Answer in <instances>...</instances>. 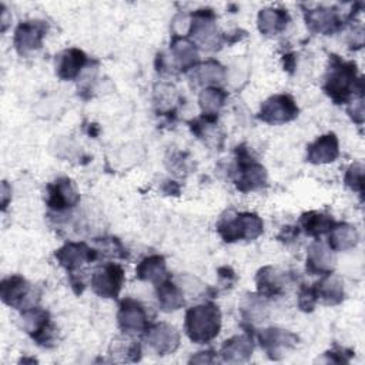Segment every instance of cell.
Listing matches in <instances>:
<instances>
[{
	"mask_svg": "<svg viewBox=\"0 0 365 365\" xmlns=\"http://www.w3.org/2000/svg\"><path fill=\"white\" fill-rule=\"evenodd\" d=\"M312 287H314L317 299L324 305H338L345 298L344 282L338 275L332 272L322 275V278L318 282L312 284Z\"/></svg>",
	"mask_w": 365,
	"mask_h": 365,
	"instance_id": "23",
	"label": "cell"
},
{
	"mask_svg": "<svg viewBox=\"0 0 365 365\" xmlns=\"http://www.w3.org/2000/svg\"><path fill=\"white\" fill-rule=\"evenodd\" d=\"M339 155V143L335 133H327L318 137L307 147V161L315 165L329 164Z\"/></svg>",
	"mask_w": 365,
	"mask_h": 365,
	"instance_id": "18",
	"label": "cell"
},
{
	"mask_svg": "<svg viewBox=\"0 0 365 365\" xmlns=\"http://www.w3.org/2000/svg\"><path fill=\"white\" fill-rule=\"evenodd\" d=\"M87 61H88V58L83 50L76 48V47L67 48V50L61 51L57 57L56 73H57L58 78H61L64 81L74 80L76 77H78V74L81 73V70L84 68Z\"/></svg>",
	"mask_w": 365,
	"mask_h": 365,
	"instance_id": "21",
	"label": "cell"
},
{
	"mask_svg": "<svg viewBox=\"0 0 365 365\" xmlns=\"http://www.w3.org/2000/svg\"><path fill=\"white\" fill-rule=\"evenodd\" d=\"M192 77L200 84H218L225 77V68L217 60H207L204 63H198L192 68Z\"/></svg>",
	"mask_w": 365,
	"mask_h": 365,
	"instance_id": "30",
	"label": "cell"
},
{
	"mask_svg": "<svg viewBox=\"0 0 365 365\" xmlns=\"http://www.w3.org/2000/svg\"><path fill=\"white\" fill-rule=\"evenodd\" d=\"M348 114L356 124L364 123V100L359 98L358 101H352V106L348 107Z\"/></svg>",
	"mask_w": 365,
	"mask_h": 365,
	"instance_id": "35",
	"label": "cell"
},
{
	"mask_svg": "<svg viewBox=\"0 0 365 365\" xmlns=\"http://www.w3.org/2000/svg\"><path fill=\"white\" fill-rule=\"evenodd\" d=\"M254 351V342L252 338L247 334L242 335H234L224 341L220 355L224 362L228 364H241L247 362Z\"/></svg>",
	"mask_w": 365,
	"mask_h": 365,
	"instance_id": "22",
	"label": "cell"
},
{
	"mask_svg": "<svg viewBox=\"0 0 365 365\" xmlns=\"http://www.w3.org/2000/svg\"><path fill=\"white\" fill-rule=\"evenodd\" d=\"M305 23L311 33L329 36L338 31L342 26L339 13L334 7L319 6L305 11Z\"/></svg>",
	"mask_w": 365,
	"mask_h": 365,
	"instance_id": "17",
	"label": "cell"
},
{
	"mask_svg": "<svg viewBox=\"0 0 365 365\" xmlns=\"http://www.w3.org/2000/svg\"><path fill=\"white\" fill-rule=\"evenodd\" d=\"M317 302H318V299H317L314 287L312 285L301 287L299 294H298V307L305 312H311L315 308Z\"/></svg>",
	"mask_w": 365,
	"mask_h": 365,
	"instance_id": "33",
	"label": "cell"
},
{
	"mask_svg": "<svg viewBox=\"0 0 365 365\" xmlns=\"http://www.w3.org/2000/svg\"><path fill=\"white\" fill-rule=\"evenodd\" d=\"M9 194H11V187L7 184V181H3V185H1V208H3V211L6 210V207L9 204Z\"/></svg>",
	"mask_w": 365,
	"mask_h": 365,
	"instance_id": "37",
	"label": "cell"
},
{
	"mask_svg": "<svg viewBox=\"0 0 365 365\" xmlns=\"http://www.w3.org/2000/svg\"><path fill=\"white\" fill-rule=\"evenodd\" d=\"M80 202V194L74 182L68 177H58L47 185L46 204L54 211H66L74 208Z\"/></svg>",
	"mask_w": 365,
	"mask_h": 365,
	"instance_id": "13",
	"label": "cell"
},
{
	"mask_svg": "<svg viewBox=\"0 0 365 365\" xmlns=\"http://www.w3.org/2000/svg\"><path fill=\"white\" fill-rule=\"evenodd\" d=\"M291 277L288 272L274 265H265L258 269L255 275L257 292L264 298H274L284 294L285 287L289 284Z\"/></svg>",
	"mask_w": 365,
	"mask_h": 365,
	"instance_id": "16",
	"label": "cell"
},
{
	"mask_svg": "<svg viewBox=\"0 0 365 365\" xmlns=\"http://www.w3.org/2000/svg\"><path fill=\"white\" fill-rule=\"evenodd\" d=\"M135 277L140 281L151 282L155 287L158 284L164 282L165 279H168L170 275L167 271V264H165L164 257L154 254V255H148V257L143 258L135 268Z\"/></svg>",
	"mask_w": 365,
	"mask_h": 365,
	"instance_id": "25",
	"label": "cell"
},
{
	"mask_svg": "<svg viewBox=\"0 0 365 365\" xmlns=\"http://www.w3.org/2000/svg\"><path fill=\"white\" fill-rule=\"evenodd\" d=\"M291 17L285 9L265 7L258 11L257 26L261 34L269 37L284 31L289 23Z\"/></svg>",
	"mask_w": 365,
	"mask_h": 365,
	"instance_id": "24",
	"label": "cell"
},
{
	"mask_svg": "<svg viewBox=\"0 0 365 365\" xmlns=\"http://www.w3.org/2000/svg\"><path fill=\"white\" fill-rule=\"evenodd\" d=\"M344 181L349 190L358 192L362 197L364 195V165L358 161L352 163L345 173Z\"/></svg>",
	"mask_w": 365,
	"mask_h": 365,
	"instance_id": "32",
	"label": "cell"
},
{
	"mask_svg": "<svg viewBox=\"0 0 365 365\" xmlns=\"http://www.w3.org/2000/svg\"><path fill=\"white\" fill-rule=\"evenodd\" d=\"M258 341L261 348L267 352L268 358L278 361L284 358L289 349L297 346L298 336L288 329L272 327L262 329L258 334Z\"/></svg>",
	"mask_w": 365,
	"mask_h": 365,
	"instance_id": "10",
	"label": "cell"
},
{
	"mask_svg": "<svg viewBox=\"0 0 365 365\" xmlns=\"http://www.w3.org/2000/svg\"><path fill=\"white\" fill-rule=\"evenodd\" d=\"M21 321L24 331L33 338V341L43 348H51L57 339V329L51 322L50 314L34 305L21 311Z\"/></svg>",
	"mask_w": 365,
	"mask_h": 365,
	"instance_id": "5",
	"label": "cell"
},
{
	"mask_svg": "<svg viewBox=\"0 0 365 365\" xmlns=\"http://www.w3.org/2000/svg\"><path fill=\"white\" fill-rule=\"evenodd\" d=\"M324 91L335 104L348 103L354 94L362 97L364 81L362 77H358L356 64L331 54L329 67L324 81Z\"/></svg>",
	"mask_w": 365,
	"mask_h": 365,
	"instance_id": "1",
	"label": "cell"
},
{
	"mask_svg": "<svg viewBox=\"0 0 365 365\" xmlns=\"http://www.w3.org/2000/svg\"><path fill=\"white\" fill-rule=\"evenodd\" d=\"M214 351H202V352H197L195 355H192V358L190 359V364H212L215 362L214 358Z\"/></svg>",
	"mask_w": 365,
	"mask_h": 365,
	"instance_id": "36",
	"label": "cell"
},
{
	"mask_svg": "<svg viewBox=\"0 0 365 365\" xmlns=\"http://www.w3.org/2000/svg\"><path fill=\"white\" fill-rule=\"evenodd\" d=\"M124 284V271L118 264L108 262L91 275V288L101 298H117Z\"/></svg>",
	"mask_w": 365,
	"mask_h": 365,
	"instance_id": "11",
	"label": "cell"
},
{
	"mask_svg": "<svg viewBox=\"0 0 365 365\" xmlns=\"http://www.w3.org/2000/svg\"><path fill=\"white\" fill-rule=\"evenodd\" d=\"M334 225L331 215L319 211H308L299 217L301 230L314 238H319L324 234H328Z\"/></svg>",
	"mask_w": 365,
	"mask_h": 365,
	"instance_id": "28",
	"label": "cell"
},
{
	"mask_svg": "<svg viewBox=\"0 0 365 365\" xmlns=\"http://www.w3.org/2000/svg\"><path fill=\"white\" fill-rule=\"evenodd\" d=\"M1 301L16 309H27L37 305L34 288L21 275H10L0 284Z\"/></svg>",
	"mask_w": 365,
	"mask_h": 365,
	"instance_id": "7",
	"label": "cell"
},
{
	"mask_svg": "<svg viewBox=\"0 0 365 365\" xmlns=\"http://www.w3.org/2000/svg\"><path fill=\"white\" fill-rule=\"evenodd\" d=\"M117 324L118 328L125 334L145 331L150 327L145 307L134 298H124L118 305Z\"/></svg>",
	"mask_w": 365,
	"mask_h": 365,
	"instance_id": "12",
	"label": "cell"
},
{
	"mask_svg": "<svg viewBox=\"0 0 365 365\" xmlns=\"http://www.w3.org/2000/svg\"><path fill=\"white\" fill-rule=\"evenodd\" d=\"M228 94L225 90L217 86L205 87L198 97V103L202 114L205 115H218V111L222 108Z\"/></svg>",
	"mask_w": 365,
	"mask_h": 365,
	"instance_id": "29",
	"label": "cell"
},
{
	"mask_svg": "<svg viewBox=\"0 0 365 365\" xmlns=\"http://www.w3.org/2000/svg\"><path fill=\"white\" fill-rule=\"evenodd\" d=\"M54 257L57 262L71 275L84 264L96 261L98 254L86 242H67L56 250Z\"/></svg>",
	"mask_w": 365,
	"mask_h": 365,
	"instance_id": "14",
	"label": "cell"
},
{
	"mask_svg": "<svg viewBox=\"0 0 365 365\" xmlns=\"http://www.w3.org/2000/svg\"><path fill=\"white\" fill-rule=\"evenodd\" d=\"M145 342L157 355H168L180 345V332L167 322H157L145 329Z\"/></svg>",
	"mask_w": 365,
	"mask_h": 365,
	"instance_id": "15",
	"label": "cell"
},
{
	"mask_svg": "<svg viewBox=\"0 0 365 365\" xmlns=\"http://www.w3.org/2000/svg\"><path fill=\"white\" fill-rule=\"evenodd\" d=\"M184 329L195 344H208L221 329V311L214 302L191 307L185 312Z\"/></svg>",
	"mask_w": 365,
	"mask_h": 365,
	"instance_id": "2",
	"label": "cell"
},
{
	"mask_svg": "<svg viewBox=\"0 0 365 365\" xmlns=\"http://www.w3.org/2000/svg\"><path fill=\"white\" fill-rule=\"evenodd\" d=\"M173 64L180 71L192 70L198 64L197 46L187 37H178L174 34L170 44Z\"/></svg>",
	"mask_w": 365,
	"mask_h": 365,
	"instance_id": "20",
	"label": "cell"
},
{
	"mask_svg": "<svg viewBox=\"0 0 365 365\" xmlns=\"http://www.w3.org/2000/svg\"><path fill=\"white\" fill-rule=\"evenodd\" d=\"M334 251L322 241H314L307 251V271L311 275H327L334 271Z\"/></svg>",
	"mask_w": 365,
	"mask_h": 365,
	"instance_id": "19",
	"label": "cell"
},
{
	"mask_svg": "<svg viewBox=\"0 0 365 365\" xmlns=\"http://www.w3.org/2000/svg\"><path fill=\"white\" fill-rule=\"evenodd\" d=\"M47 29L48 26L43 20L21 21L16 27L14 37H13V44L16 51L20 56H27L29 53L38 50L43 44Z\"/></svg>",
	"mask_w": 365,
	"mask_h": 365,
	"instance_id": "9",
	"label": "cell"
},
{
	"mask_svg": "<svg viewBox=\"0 0 365 365\" xmlns=\"http://www.w3.org/2000/svg\"><path fill=\"white\" fill-rule=\"evenodd\" d=\"M240 311L244 317V319L250 321V322H259V321H265L267 315H268V308H267V302L265 298L261 295H248L244 302L240 307Z\"/></svg>",
	"mask_w": 365,
	"mask_h": 365,
	"instance_id": "31",
	"label": "cell"
},
{
	"mask_svg": "<svg viewBox=\"0 0 365 365\" xmlns=\"http://www.w3.org/2000/svg\"><path fill=\"white\" fill-rule=\"evenodd\" d=\"M217 231L225 242H237L240 240L252 241L264 232V222L254 212L228 211L221 215Z\"/></svg>",
	"mask_w": 365,
	"mask_h": 365,
	"instance_id": "3",
	"label": "cell"
},
{
	"mask_svg": "<svg viewBox=\"0 0 365 365\" xmlns=\"http://www.w3.org/2000/svg\"><path fill=\"white\" fill-rule=\"evenodd\" d=\"M155 292L160 309L164 312H174L182 308L185 304L182 289L178 285H175L170 278L158 284L155 287Z\"/></svg>",
	"mask_w": 365,
	"mask_h": 365,
	"instance_id": "27",
	"label": "cell"
},
{
	"mask_svg": "<svg viewBox=\"0 0 365 365\" xmlns=\"http://www.w3.org/2000/svg\"><path fill=\"white\" fill-rule=\"evenodd\" d=\"M234 184L241 192L255 191L267 184L265 167L254 160L244 145L237 147V171Z\"/></svg>",
	"mask_w": 365,
	"mask_h": 365,
	"instance_id": "4",
	"label": "cell"
},
{
	"mask_svg": "<svg viewBox=\"0 0 365 365\" xmlns=\"http://www.w3.org/2000/svg\"><path fill=\"white\" fill-rule=\"evenodd\" d=\"M299 108L289 94H274L267 98L258 111V118L267 124H285L298 117Z\"/></svg>",
	"mask_w": 365,
	"mask_h": 365,
	"instance_id": "8",
	"label": "cell"
},
{
	"mask_svg": "<svg viewBox=\"0 0 365 365\" xmlns=\"http://www.w3.org/2000/svg\"><path fill=\"white\" fill-rule=\"evenodd\" d=\"M324 356L327 358V362L346 364V362H349V359H351V356H352V351H348V354H345V349L328 351V352L324 354Z\"/></svg>",
	"mask_w": 365,
	"mask_h": 365,
	"instance_id": "34",
	"label": "cell"
},
{
	"mask_svg": "<svg viewBox=\"0 0 365 365\" xmlns=\"http://www.w3.org/2000/svg\"><path fill=\"white\" fill-rule=\"evenodd\" d=\"M187 33L195 46H201L207 50L220 48L222 41L218 34L215 14L210 9L197 10L191 14Z\"/></svg>",
	"mask_w": 365,
	"mask_h": 365,
	"instance_id": "6",
	"label": "cell"
},
{
	"mask_svg": "<svg viewBox=\"0 0 365 365\" xmlns=\"http://www.w3.org/2000/svg\"><path fill=\"white\" fill-rule=\"evenodd\" d=\"M328 247L332 251H348L359 241V232L355 225L348 222H334L328 232Z\"/></svg>",
	"mask_w": 365,
	"mask_h": 365,
	"instance_id": "26",
	"label": "cell"
}]
</instances>
